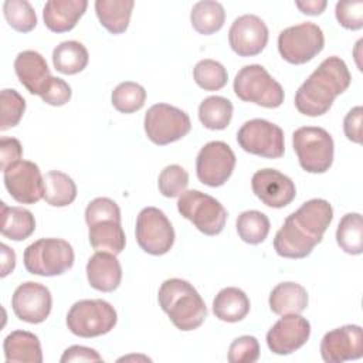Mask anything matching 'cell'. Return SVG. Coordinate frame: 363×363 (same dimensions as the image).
Instances as JSON below:
<instances>
[{
	"instance_id": "14",
	"label": "cell",
	"mask_w": 363,
	"mask_h": 363,
	"mask_svg": "<svg viewBox=\"0 0 363 363\" xmlns=\"http://www.w3.org/2000/svg\"><path fill=\"white\" fill-rule=\"evenodd\" d=\"M9 194L21 204H34L44 197V177L40 167L30 160H18L3 170Z\"/></svg>"
},
{
	"instance_id": "27",
	"label": "cell",
	"mask_w": 363,
	"mask_h": 363,
	"mask_svg": "<svg viewBox=\"0 0 363 363\" xmlns=\"http://www.w3.org/2000/svg\"><path fill=\"white\" fill-rule=\"evenodd\" d=\"M133 6V0H96L95 13L109 33L122 34L129 26Z\"/></svg>"
},
{
	"instance_id": "12",
	"label": "cell",
	"mask_w": 363,
	"mask_h": 363,
	"mask_svg": "<svg viewBox=\"0 0 363 363\" xmlns=\"http://www.w3.org/2000/svg\"><path fill=\"white\" fill-rule=\"evenodd\" d=\"M136 241L150 255H163L174 244V230L167 216L156 207H145L136 218Z\"/></svg>"
},
{
	"instance_id": "45",
	"label": "cell",
	"mask_w": 363,
	"mask_h": 363,
	"mask_svg": "<svg viewBox=\"0 0 363 363\" xmlns=\"http://www.w3.org/2000/svg\"><path fill=\"white\" fill-rule=\"evenodd\" d=\"M362 119H363V109L362 106L352 108L343 121V130L349 140L354 143H362Z\"/></svg>"
},
{
	"instance_id": "23",
	"label": "cell",
	"mask_w": 363,
	"mask_h": 363,
	"mask_svg": "<svg viewBox=\"0 0 363 363\" xmlns=\"http://www.w3.org/2000/svg\"><path fill=\"white\" fill-rule=\"evenodd\" d=\"M7 363H41L43 352L37 335L27 330H14L3 342Z\"/></svg>"
},
{
	"instance_id": "37",
	"label": "cell",
	"mask_w": 363,
	"mask_h": 363,
	"mask_svg": "<svg viewBox=\"0 0 363 363\" xmlns=\"http://www.w3.org/2000/svg\"><path fill=\"white\" fill-rule=\"evenodd\" d=\"M3 13L9 26L16 31L28 33L37 26L35 11L27 0H6Z\"/></svg>"
},
{
	"instance_id": "44",
	"label": "cell",
	"mask_w": 363,
	"mask_h": 363,
	"mask_svg": "<svg viewBox=\"0 0 363 363\" xmlns=\"http://www.w3.org/2000/svg\"><path fill=\"white\" fill-rule=\"evenodd\" d=\"M23 147L16 138H1L0 140V169L6 170L10 164L21 160Z\"/></svg>"
},
{
	"instance_id": "15",
	"label": "cell",
	"mask_w": 363,
	"mask_h": 363,
	"mask_svg": "<svg viewBox=\"0 0 363 363\" xmlns=\"http://www.w3.org/2000/svg\"><path fill=\"white\" fill-rule=\"evenodd\" d=\"M14 315L28 323L44 322L52 308V298L50 289L38 282L27 281L20 284L11 298Z\"/></svg>"
},
{
	"instance_id": "20",
	"label": "cell",
	"mask_w": 363,
	"mask_h": 363,
	"mask_svg": "<svg viewBox=\"0 0 363 363\" xmlns=\"http://www.w3.org/2000/svg\"><path fill=\"white\" fill-rule=\"evenodd\" d=\"M14 71L21 85L33 95L43 96L52 79L45 58L34 50H26L17 54Z\"/></svg>"
},
{
	"instance_id": "35",
	"label": "cell",
	"mask_w": 363,
	"mask_h": 363,
	"mask_svg": "<svg viewBox=\"0 0 363 363\" xmlns=\"http://www.w3.org/2000/svg\"><path fill=\"white\" fill-rule=\"evenodd\" d=\"M112 105L122 113H133L139 111L146 101V91L142 85L132 81L121 82L112 91Z\"/></svg>"
},
{
	"instance_id": "39",
	"label": "cell",
	"mask_w": 363,
	"mask_h": 363,
	"mask_svg": "<svg viewBox=\"0 0 363 363\" xmlns=\"http://www.w3.org/2000/svg\"><path fill=\"white\" fill-rule=\"evenodd\" d=\"M189 184V173L179 164L166 166L157 179L159 191L164 197H177L186 191Z\"/></svg>"
},
{
	"instance_id": "10",
	"label": "cell",
	"mask_w": 363,
	"mask_h": 363,
	"mask_svg": "<svg viewBox=\"0 0 363 363\" xmlns=\"http://www.w3.org/2000/svg\"><path fill=\"white\" fill-rule=\"evenodd\" d=\"M145 132L156 145H169L186 136L191 129L189 115L169 104H155L145 113Z\"/></svg>"
},
{
	"instance_id": "19",
	"label": "cell",
	"mask_w": 363,
	"mask_h": 363,
	"mask_svg": "<svg viewBox=\"0 0 363 363\" xmlns=\"http://www.w3.org/2000/svg\"><path fill=\"white\" fill-rule=\"evenodd\" d=\"M251 187L254 194L268 207L282 208L292 203L296 196L295 183L277 169H261L252 174Z\"/></svg>"
},
{
	"instance_id": "17",
	"label": "cell",
	"mask_w": 363,
	"mask_h": 363,
	"mask_svg": "<svg viewBox=\"0 0 363 363\" xmlns=\"http://www.w3.org/2000/svg\"><path fill=\"white\" fill-rule=\"evenodd\" d=\"M320 356L326 363H342L363 356V330L359 325H345L325 333Z\"/></svg>"
},
{
	"instance_id": "25",
	"label": "cell",
	"mask_w": 363,
	"mask_h": 363,
	"mask_svg": "<svg viewBox=\"0 0 363 363\" xmlns=\"http://www.w3.org/2000/svg\"><path fill=\"white\" fill-rule=\"evenodd\" d=\"M250 299L244 291L235 286L223 288L213 301V313L223 322H240L250 312Z\"/></svg>"
},
{
	"instance_id": "48",
	"label": "cell",
	"mask_w": 363,
	"mask_h": 363,
	"mask_svg": "<svg viewBox=\"0 0 363 363\" xmlns=\"http://www.w3.org/2000/svg\"><path fill=\"white\" fill-rule=\"evenodd\" d=\"M326 0H305V1H295V6L303 13L309 16H318L326 9Z\"/></svg>"
},
{
	"instance_id": "26",
	"label": "cell",
	"mask_w": 363,
	"mask_h": 363,
	"mask_svg": "<svg viewBox=\"0 0 363 363\" xmlns=\"http://www.w3.org/2000/svg\"><path fill=\"white\" fill-rule=\"evenodd\" d=\"M88 238L95 251L121 254L126 244V237L121 221L99 220L88 225Z\"/></svg>"
},
{
	"instance_id": "24",
	"label": "cell",
	"mask_w": 363,
	"mask_h": 363,
	"mask_svg": "<svg viewBox=\"0 0 363 363\" xmlns=\"http://www.w3.org/2000/svg\"><path fill=\"white\" fill-rule=\"evenodd\" d=\"M268 303L275 315L301 313L308 306V292L296 282H281L272 288Z\"/></svg>"
},
{
	"instance_id": "31",
	"label": "cell",
	"mask_w": 363,
	"mask_h": 363,
	"mask_svg": "<svg viewBox=\"0 0 363 363\" xmlns=\"http://www.w3.org/2000/svg\"><path fill=\"white\" fill-rule=\"evenodd\" d=\"M193 28L204 35L218 31L225 21V11L221 3L214 0L197 1L190 13Z\"/></svg>"
},
{
	"instance_id": "30",
	"label": "cell",
	"mask_w": 363,
	"mask_h": 363,
	"mask_svg": "<svg viewBox=\"0 0 363 363\" xmlns=\"http://www.w3.org/2000/svg\"><path fill=\"white\" fill-rule=\"evenodd\" d=\"M77 197V184L65 173L50 170L44 176V200L52 207H65Z\"/></svg>"
},
{
	"instance_id": "43",
	"label": "cell",
	"mask_w": 363,
	"mask_h": 363,
	"mask_svg": "<svg viewBox=\"0 0 363 363\" xmlns=\"http://www.w3.org/2000/svg\"><path fill=\"white\" fill-rule=\"evenodd\" d=\"M71 95H72V91H71V86L68 85V82H65L62 78L52 77L47 91L41 96V99L48 105L62 106L71 99Z\"/></svg>"
},
{
	"instance_id": "33",
	"label": "cell",
	"mask_w": 363,
	"mask_h": 363,
	"mask_svg": "<svg viewBox=\"0 0 363 363\" xmlns=\"http://www.w3.org/2000/svg\"><path fill=\"white\" fill-rule=\"evenodd\" d=\"M336 242L347 254L363 252V220L359 213L345 214L336 228Z\"/></svg>"
},
{
	"instance_id": "4",
	"label": "cell",
	"mask_w": 363,
	"mask_h": 363,
	"mask_svg": "<svg viewBox=\"0 0 363 363\" xmlns=\"http://www.w3.org/2000/svg\"><path fill=\"white\" fill-rule=\"evenodd\" d=\"M72 245L62 238H40L24 250L26 269L33 275L55 277L74 265Z\"/></svg>"
},
{
	"instance_id": "29",
	"label": "cell",
	"mask_w": 363,
	"mask_h": 363,
	"mask_svg": "<svg viewBox=\"0 0 363 363\" xmlns=\"http://www.w3.org/2000/svg\"><path fill=\"white\" fill-rule=\"evenodd\" d=\"M89 54L79 41H62L52 51L54 68L65 75H74L84 71L88 65Z\"/></svg>"
},
{
	"instance_id": "7",
	"label": "cell",
	"mask_w": 363,
	"mask_h": 363,
	"mask_svg": "<svg viewBox=\"0 0 363 363\" xmlns=\"http://www.w3.org/2000/svg\"><path fill=\"white\" fill-rule=\"evenodd\" d=\"M118 322L115 308L104 299H82L67 313V326L75 336L96 337L111 332Z\"/></svg>"
},
{
	"instance_id": "1",
	"label": "cell",
	"mask_w": 363,
	"mask_h": 363,
	"mask_svg": "<svg viewBox=\"0 0 363 363\" xmlns=\"http://www.w3.org/2000/svg\"><path fill=\"white\" fill-rule=\"evenodd\" d=\"M333 220V208L323 199H311L291 213L274 238L279 257L301 259L308 257L322 241L323 233Z\"/></svg>"
},
{
	"instance_id": "8",
	"label": "cell",
	"mask_w": 363,
	"mask_h": 363,
	"mask_svg": "<svg viewBox=\"0 0 363 363\" xmlns=\"http://www.w3.org/2000/svg\"><path fill=\"white\" fill-rule=\"evenodd\" d=\"M177 210L206 235L220 234L228 216L218 200L200 190L183 191L177 200Z\"/></svg>"
},
{
	"instance_id": "2",
	"label": "cell",
	"mask_w": 363,
	"mask_h": 363,
	"mask_svg": "<svg viewBox=\"0 0 363 363\" xmlns=\"http://www.w3.org/2000/svg\"><path fill=\"white\" fill-rule=\"evenodd\" d=\"M352 81L346 62L336 57L325 58L306 78L295 94V106L306 116L325 115L337 95L343 94Z\"/></svg>"
},
{
	"instance_id": "6",
	"label": "cell",
	"mask_w": 363,
	"mask_h": 363,
	"mask_svg": "<svg viewBox=\"0 0 363 363\" xmlns=\"http://www.w3.org/2000/svg\"><path fill=\"white\" fill-rule=\"evenodd\" d=\"M294 150L308 173H325L333 163L335 143L330 133L319 126H302L292 135Z\"/></svg>"
},
{
	"instance_id": "9",
	"label": "cell",
	"mask_w": 363,
	"mask_h": 363,
	"mask_svg": "<svg viewBox=\"0 0 363 363\" xmlns=\"http://www.w3.org/2000/svg\"><path fill=\"white\" fill-rule=\"evenodd\" d=\"M325 45L322 28L311 21L284 28L278 35V51L289 64L301 65L318 55Z\"/></svg>"
},
{
	"instance_id": "47",
	"label": "cell",
	"mask_w": 363,
	"mask_h": 363,
	"mask_svg": "<svg viewBox=\"0 0 363 363\" xmlns=\"http://www.w3.org/2000/svg\"><path fill=\"white\" fill-rule=\"evenodd\" d=\"M1 248V278L7 277L10 272H13L14 267H16V252L13 251V248L7 247L6 244L0 245Z\"/></svg>"
},
{
	"instance_id": "5",
	"label": "cell",
	"mask_w": 363,
	"mask_h": 363,
	"mask_svg": "<svg viewBox=\"0 0 363 363\" xmlns=\"http://www.w3.org/2000/svg\"><path fill=\"white\" fill-rule=\"evenodd\" d=\"M233 88L241 101L264 108H278L285 98L281 84L259 64L242 67L234 78Z\"/></svg>"
},
{
	"instance_id": "22",
	"label": "cell",
	"mask_w": 363,
	"mask_h": 363,
	"mask_svg": "<svg viewBox=\"0 0 363 363\" xmlns=\"http://www.w3.org/2000/svg\"><path fill=\"white\" fill-rule=\"evenodd\" d=\"M88 7L86 0H48L43 9L45 27L52 33L72 30Z\"/></svg>"
},
{
	"instance_id": "46",
	"label": "cell",
	"mask_w": 363,
	"mask_h": 363,
	"mask_svg": "<svg viewBox=\"0 0 363 363\" xmlns=\"http://www.w3.org/2000/svg\"><path fill=\"white\" fill-rule=\"evenodd\" d=\"M61 363H69V362H102V356L91 347L74 345L64 350L61 356Z\"/></svg>"
},
{
	"instance_id": "21",
	"label": "cell",
	"mask_w": 363,
	"mask_h": 363,
	"mask_svg": "<svg viewBox=\"0 0 363 363\" xmlns=\"http://www.w3.org/2000/svg\"><path fill=\"white\" fill-rule=\"evenodd\" d=\"M89 285L101 292L115 291L122 281V267L115 254L96 251L86 262Z\"/></svg>"
},
{
	"instance_id": "36",
	"label": "cell",
	"mask_w": 363,
	"mask_h": 363,
	"mask_svg": "<svg viewBox=\"0 0 363 363\" xmlns=\"http://www.w3.org/2000/svg\"><path fill=\"white\" fill-rule=\"evenodd\" d=\"M193 78L204 91H218L227 84L228 74L221 62L207 58L194 65Z\"/></svg>"
},
{
	"instance_id": "11",
	"label": "cell",
	"mask_w": 363,
	"mask_h": 363,
	"mask_svg": "<svg viewBox=\"0 0 363 363\" xmlns=\"http://www.w3.org/2000/svg\"><path fill=\"white\" fill-rule=\"evenodd\" d=\"M237 142L242 150L267 159L284 156V130L265 119H251L241 125L237 132Z\"/></svg>"
},
{
	"instance_id": "28",
	"label": "cell",
	"mask_w": 363,
	"mask_h": 363,
	"mask_svg": "<svg viewBox=\"0 0 363 363\" xmlns=\"http://www.w3.org/2000/svg\"><path fill=\"white\" fill-rule=\"evenodd\" d=\"M1 207V234L13 241L28 238L35 230V220L31 211L23 207H10L4 201Z\"/></svg>"
},
{
	"instance_id": "41",
	"label": "cell",
	"mask_w": 363,
	"mask_h": 363,
	"mask_svg": "<svg viewBox=\"0 0 363 363\" xmlns=\"http://www.w3.org/2000/svg\"><path fill=\"white\" fill-rule=\"evenodd\" d=\"M99 220H115L121 221L119 206L108 197H96L85 208V221L88 225Z\"/></svg>"
},
{
	"instance_id": "34",
	"label": "cell",
	"mask_w": 363,
	"mask_h": 363,
	"mask_svg": "<svg viewBox=\"0 0 363 363\" xmlns=\"http://www.w3.org/2000/svg\"><path fill=\"white\" fill-rule=\"evenodd\" d=\"M240 238L247 244L262 242L269 233V218L258 210L242 211L235 221Z\"/></svg>"
},
{
	"instance_id": "40",
	"label": "cell",
	"mask_w": 363,
	"mask_h": 363,
	"mask_svg": "<svg viewBox=\"0 0 363 363\" xmlns=\"http://www.w3.org/2000/svg\"><path fill=\"white\" fill-rule=\"evenodd\" d=\"M259 357V343L257 337L244 335L234 339L228 347L230 363H254Z\"/></svg>"
},
{
	"instance_id": "13",
	"label": "cell",
	"mask_w": 363,
	"mask_h": 363,
	"mask_svg": "<svg viewBox=\"0 0 363 363\" xmlns=\"http://www.w3.org/2000/svg\"><path fill=\"white\" fill-rule=\"evenodd\" d=\"M235 155L233 149L221 140L206 143L196 159L197 179L210 187L223 186L233 174Z\"/></svg>"
},
{
	"instance_id": "18",
	"label": "cell",
	"mask_w": 363,
	"mask_h": 363,
	"mask_svg": "<svg viewBox=\"0 0 363 363\" xmlns=\"http://www.w3.org/2000/svg\"><path fill=\"white\" fill-rule=\"evenodd\" d=\"M231 50L240 57L258 55L268 43V27L255 14L237 17L228 30Z\"/></svg>"
},
{
	"instance_id": "42",
	"label": "cell",
	"mask_w": 363,
	"mask_h": 363,
	"mask_svg": "<svg viewBox=\"0 0 363 363\" xmlns=\"http://www.w3.org/2000/svg\"><path fill=\"white\" fill-rule=\"evenodd\" d=\"M336 20L347 30H360L363 27V1L343 0L335 7Z\"/></svg>"
},
{
	"instance_id": "16",
	"label": "cell",
	"mask_w": 363,
	"mask_h": 363,
	"mask_svg": "<svg viewBox=\"0 0 363 363\" xmlns=\"http://www.w3.org/2000/svg\"><path fill=\"white\" fill-rule=\"evenodd\" d=\"M311 336V323L299 313L282 315L267 333L268 349L275 354H291L301 349Z\"/></svg>"
},
{
	"instance_id": "32",
	"label": "cell",
	"mask_w": 363,
	"mask_h": 363,
	"mask_svg": "<svg viewBox=\"0 0 363 363\" xmlns=\"http://www.w3.org/2000/svg\"><path fill=\"white\" fill-rule=\"evenodd\" d=\"M233 118V104L230 99L213 95L199 105V119L204 128L211 130L225 129Z\"/></svg>"
},
{
	"instance_id": "3",
	"label": "cell",
	"mask_w": 363,
	"mask_h": 363,
	"mask_svg": "<svg viewBox=\"0 0 363 363\" xmlns=\"http://www.w3.org/2000/svg\"><path fill=\"white\" fill-rule=\"evenodd\" d=\"M157 301L172 323L183 330H194L207 318V308L197 289L184 279H166L157 294Z\"/></svg>"
},
{
	"instance_id": "38",
	"label": "cell",
	"mask_w": 363,
	"mask_h": 363,
	"mask_svg": "<svg viewBox=\"0 0 363 363\" xmlns=\"http://www.w3.org/2000/svg\"><path fill=\"white\" fill-rule=\"evenodd\" d=\"M0 106H1L0 130L4 132L18 125L26 111V101L16 89L4 88L0 94Z\"/></svg>"
}]
</instances>
